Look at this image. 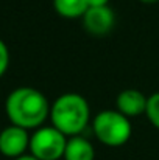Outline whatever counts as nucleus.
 <instances>
[{"instance_id": "f257e3e1", "label": "nucleus", "mask_w": 159, "mask_h": 160, "mask_svg": "<svg viewBox=\"0 0 159 160\" xmlns=\"http://www.w3.org/2000/svg\"><path fill=\"white\" fill-rule=\"evenodd\" d=\"M5 110L11 124L27 131L41 128L50 117V106L45 95L34 87L14 89L6 98Z\"/></svg>"}, {"instance_id": "f03ea898", "label": "nucleus", "mask_w": 159, "mask_h": 160, "mask_svg": "<svg viewBox=\"0 0 159 160\" xmlns=\"http://www.w3.org/2000/svg\"><path fill=\"white\" fill-rule=\"evenodd\" d=\"M91 118V109L86 101L78 93H64L58 97L50 106L52 126L62 132L66 137H77L81 134Z\"/></svg>"}, {"instance_id": "7ed1b4c3", "label": "nucleus", "mask_w": 159, "mask_h": 160, "mask_svg": "<svg viewBox=\"0 0 159 160\" xmlns=\"http://www.w3.org/2000/svg\"><path fill=\"white\" fill-rule=\"evenodd\" d=\"M94 134L97 138L111 148H117L125 145L131 134L133 128L130 123V118L122 115L119 110H103L100 112L92 123Z\"/></svg>"}, {"instance_id": "20e7f679", "label": "nucleus", "mask_w": 159, "mask_h": 160, "mask_svg": "<svg viewBox=\"0 0 159 160\" xmlns=\"http://www.w3.org/2000/svg\"><path fill=\"white\" fill-rule=\"evenodd\" d=\"M67 138L62 132L50 128H39L30 137V152L38 160H59L64 157Z\"/></svg>"}, {"instance_id": "39448f33", "label": "nucleus", "mask_w": 159, "mask_h": 160, "mask_svg": "<svg viewBox=\"0 0 159 160\" xmlns=\"http://www.w3.org/2000/svg\"><path fill=\"white\" fill-rule=\"evenodd\" d=\"M30 148V135L27 129L19 126H8L0 132V152L5 157L17 159L25 156V151Z\"/></svg>"}, {"instance_id": "423d86ee", "label": "nucleus", "mask_w": 159, "mask_h": 160, "mask_svg": "<svg viewBox=\"0 0 159 160\" xmlns=\"http://www.w3.org/2000/svg\"><path fill=\"white\" fill-rule=\"evenodd\" d=\"M114 22H115V16L109 6L89 8L83 16V23L86 31L94 36L108 34L114 28Z\"/></svg>"}, {"instance_id": "0eeeda50", "label": "nucleus", "mask_w": 159, "mask_h": 160, "mask_svg": "<svg viewBox=\"0 0 159 160\" xmlns=\"http://www.w3.org/2000/svg\"><path fill=\"white\" fill-rule=\"evenodd\" d=\"M115 103H117V110L122 115H125L126 118H133V117H139L145 113L148 98L140 90L126 89L119 93Z\"/></svg>"}, {"instance_id": "6e6552de", "label": "nucleus", "mask_w": 159, "mask_h": 160, "mask_svg": "<svg viewBox=\"0 0 159 160\" xmlns=\"http://www.w3.org/2000/svg\"><path fill=\"white\" fill-rule=\"evenodd\" d=\"M64 160H94L95 159V149L92 143L80 135L70 137L66 145Z\"/></svg>"}, {"instance_id": "1a4fd4ad", "label": "nucleus", "mask_w": 159, "mask_h": 160, "mask_svg": "<svg viewBox=\"0 0 159 160\" xmlns=\"http://www.w3.org/2000/svg\"><path fill=\"white\" fill-rule=\"evenodd\" d=\"M53 6L56 12L66 19L83 17L89 9L87 0H53Z\"/></svg>"}, {"instance_id": "9d476101", "label": "nucleus", "mask_w": 159, "mask_h": 160, "mask_svg": "<svg viewBox=\"0 0 159 160\" xmlns=\"http://www.w3.org/2000/svg\"><path fill=\"white\" fill-rule=\"evenodd\" d=\"M147 118L150 120V123L159 129V92L153 93L151 97H148V103H147V110H145Z\"/></svg>"}, {"instance_id": "9b49d317", "label": "nucleus", "mask_w": 159, "mask_h": 160, "mask_svg": "<svg viewBox=\"0 0 159 160\" xmlns=\"http://www.w3.org/2000/svg\"><path fill=\"white\" fill-rule=\"evenodd\" d=\"M8 65H9V52L6 44L0 39V78L8 70Z\"/></svg>"}, {"instance_id": "f8f14e48", "label": "nucleus", "mask_w": 159, "mask_h": 160, "mask_svg": "<svg viewBox=\"0 0 159 160\" xmlns=\"http://www.w3.org/2000/svg\"><path fill=\"white\" fill-rule=\"evenodd\" d=\"M109 0H87L89 8H100V6H108Z\"/></svg>"}, {"instance_id": "ddd939ff", "label": "nucleus", "mask_w": 159, "mask_h": 160, "mask_svg": "<svg viewBox=\"0 0 159 160\" xmlns=\"http://www.w3.org/2000/svg\"><path fill=\"white\" fill-rule=\"evenodd\" d=\"M14 160H38L36 157H33L31 154H25V156H20V157H17V159Z\"/></svg>"}, {"instance_id": "4468645a", "label": "nucleus", "mask_w": 159, "mask_h": 160, "mask_svg": "<svg viewBox=\"0 0 159 160\" xmlns=\"http://www.w3.org/2000/svg\"><path fill=\"white\" fill-rule=\"evenodd\" d=\"M142 3H145V5H153V3H158L159 0H140Z\"/></svg>"}]
</instances>
